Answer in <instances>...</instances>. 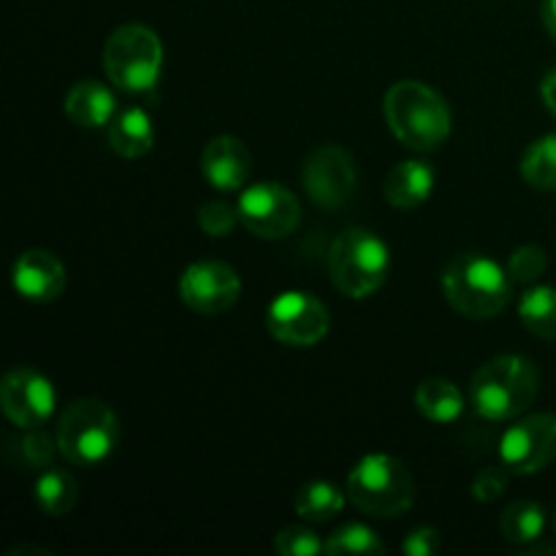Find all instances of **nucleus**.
<instances>
[{
  "instance_id": "nucleus-5",
  "label": "nucleus",
  "mask_w": 556,
  "mask_h": 556,
  "mask_svg": "<svg viewBox=\"0 0 556 556\" xmlns=\"http://www.w3.org/2000/svg\"><path fill=\"white\" fill-rule=\"evenodd\" d=\"M391 269L389 244L367 228H348L331 242L329 275L337 291L367 299L386 282Z\"/></svg>"
},
{
  "instance_id": "nucleus-18",
  "label": "nucleus",
  "mask_w": 556,
  "mask_h": 556,
  "mask_svg": "<svg viewBox=\"0 0 556 556\" xmlns=\"http://www.w3.org/2000/svg\"><path fill=\"white\" fill-rule=\"evenodd\" d=\"M106 139L119 157L136 161V157H144L155 144V125L144 109L128 106L114 114Z\"/></svg>"
},
{
  "instance_id": "nucleus-7",
  "label": "nucleus",
  "mask_w": 556,
  "mask_h": 556,
  "mask_svg": "<svg viewBox=\"0 0 556 556\" xmlns=\"http://www.w3.org/2000/svg\"><path fill=\"white\" fill-rule=\"evenodd\" d=\"M163 43L147 25H119L103 47V71L117 90L147 92L157 85Z\"/></svg>"
},
{
  "instance_id": "nucleus-33",
  "label": "nucleus",
  "mask_w": 556,
  "mask_h": 556,
  "mask_svg": "<svg viewBox=\"0 0 556 556\" xmlns=\"http://www.w3.org/2000/svg\"><path fill=\"white\" fill-rule=\"evenodd\" d=\"M541 16H543V25H546V30L552 33V38L556 41V0H543Z\"/></svg>"
},
{
  "instance_id": "nucleus-25",
  "label": "nucleus",
  "mask_w": 556,
  "mask_h": 556,
  "mask_svg": "<svg viewBox=\"0 0 556 556\" xmlns=\"http://www.w3.org/2000/svg\"><path fill=\"white\" fill-rule=\"evenodd\" d=\"M386 546L378 532L369 530L367 525H345L326 541V554L345 556V554H383Z\"/></svg>"
},
{
  "instance_id": "nucleus-22",
  "label": "nucleus",
  "mask_w": 556,
  "mask_h": 556,
  "mask_svg": "<svg viewBox=\"0 0 556 556\" xmlns=\"http://www.w3.org/2000/svg\"><path fill=\"white\" fill-rule=\"evenodd\" d=\"M519 318L541 340H556V288H530L519 302Z\"/></svg>"
},
{
  "instance_id": "nucleus-23",
  "label": "nucleus",
  "mask_w": 556,
  "mask_h": 556,
  "mask_svg": "<svg viewBox=\"0 0 556 556\" xmlns=\"http://www.w3.org/2000/svg\"><path fill=\"white\" fill-rule=\"evenodd\" d=\"M345 505V494L334 486V483L326 481H313L304 483L302 489L293 497V508L302 516L304 521H329Z\"/></svg>"
},
{
  "instance_id": "nucleus-19",
  "label": "nucleus",
  "mask_w": 556,
  "mask_h": 556,
  "mask_svg": "<svg viewBox=\"0 0 556 556\" xmlns=\"http://www.w3.org/2000/svg\"><path fill=\"white\" fill-rule=\"evenodd\" d=\"M416 407L427 421L454 424L465 410V396L451 380L427 378L416 389Z\"/></svg>"
},
{
  "instance_id": "nucleus-34",
  "label": "nucleus",
  "mask_w": 556,
  "mask_h": 556,
  "mask_svg": "<svg viewBox=\"0 0 556 556\" xmlns=\"http://www.w3.org/2000/svg\"><path fill=\"white\" fill-rule=\"evenodd\" d=\"M554 530H556V519H554Z\"/></svg>"
},
{
  "instance_id": "nucleus-12",
  "label": "nucleus",
  "mask_w": 556,
  "mask_h": 556,
  "mask_svg": "<svg viewBox=\"0 0 556 556\" xmlns=\"http://www.w3.org/2000/svg\"><path fill=\"white\" fill-rule=\"evenodd\" d=\"M58 394L47 375L30 367H14L0 380V410L14 427L36 429L52 418Z\"/></svg>"
},
{
  "instance_id": "nucleus-30",
  "label": "nucleus",
  "mask_w": 556,
  "mask_h": 556,
  "mask_svg": "<svg viewBox=\"0 0 556 556\" xmlns=\"http://www.w3.org/2000/svg\"><path fill=\"white\" fill-rule=\"evenodd\" d=\"M237 220L239 212L231 210L226 201H210L199 212V226L206 237H228Z\"/></svg>"
},
{
  "instance_id": "nucleus-13",
  "label": "nucleus",
  "mask_w": 556,
  "mask_h": 556,
  "mask_svg": "<svg viewBox=\"0 0 556 556\" xmlns=\"http://www.w3.org/2000/svg\"><path fill=\"white\" fill-rule=\"evenodd\" d=\"M242 293V280L223 261H195L179 277V299L193 313L217 315L231 309Z\"/></svg>"
},
{
  "instance_id": "nucleus-3",
  "label": "nucleus",
  "mask_w": 556,
  "mask_h": 556,
  "mask_svg": "<svg viewBox=\"0 0 556 556\" xmlns=\"http://www.w3.org/2000/svg\"><path fill=\"white\" fill-rule=\"evenodd\" d=\"M443 293L451 307L472 320H489L510 304L514 280L508 269L483 253H462L443 271Z\"/></svg>"
},
{
  "instance_id": "nucleus-1",
  "label": "nucleus",
  "mask_w": 556,
  "mask_h": 556,
  "mask_svg": "<svg viewBox=\"0 0 556 556\" xmlns=\"http://www.w3.org/2000/svg\"><path fill=\"white\" fill-rule=\"evenodd\" d=\"M383 114L391 134L416 152H432L451 136V109L438 90L416 79L389 87Z\"/></svg>"
},
{
  "instance_id": "nucleus-10",
  "label": "nucleus",
  "mask_w": 556,
  "mask_h": 556,
  "mask_svg": "<svg viewBox=\"0 0 556 556\" xmlns=\"http://www.w3.org/2000/svg\"><path fill=\"white\" fill-rule=\"evenodd\" d=\"M302 182L309 201L320 210H340L356 190V163L340 144H320L302 166Z\"/></svg>"
},
{
  "instance_id": "nucleus-29",
  "label": "nucleus",
  "mask_w": 556,
  "mask_h": 556,
  "mask_svg": "<svg viewBox=\"0 0 556 556\" xmlns=\"http://www.w3.org/2000/svg\"><path fill=\"white\" fill-rule=\"evenodd\" d=\"M510 476L514 472L508 470L505 465L500 467H483L481 472H478L476 478H472V497L478 500V503H494V500H500L505 494V489H508L510 483Z\"/></svg>"
},
{
  "instance_id": "nucleus-15",
  "label": "nucleus",
  "mask_w": 556,
  "mask_h": 556,
  "mask_svg": "<svg viewBox=\"0 0 556 556\" xmlns=\"http://www.w3.org/2000/svg\"><path fill=\"white\" fill-rule=\"evenodd\" d=\"M250 168H253V157L237 136H215L201 155V172H204L206 182L223 193L244 188Z\"/></svg>"
},
{
  "instance_id": "nucleus-20",
  "label": "nucleus",
  "mask_w": 556,
  "mask_h": 556,
  "mask_svg": "<svg viewBox=\"0 0 556 556\" xmlns=\"http://www.w3.org/2000/svg\"><path fill=\"white\" fill-rule=\"evenodd\" d=\"M76 500H79V483L71 472L49 467L36 478V505L41 508V514L52 516V519L68 516Z\"/></svg>"
},
{
  "instance_id": "nucleus-24",
  "label": "nucleus",
  "mask_w": 556,
  "mask_h": 556,
  "mask_svg": "<svg viewBox=\"0 0 556 556\" xmlns=\"http://www.w3.org/2000/svg\"><path fill=\"white\" fill-rule=\"evenodd\" d=\"M521 177L535 190H556V134L543 136L527 147L521 157Z\"/></svg>"
},
{
  "instance_id": "nucleus-27",
  "label": "nucleus",
  "mask_w": 556,
  "mask_h": 556,
  "mask_svg": "<svg viewBox=\"0 0 556 556\" xmlns=\"http://www.w3.org/2000/svg\"><path fill=\"white\" fill-rule=\"evenodd\" d=\"M275 552L282 556H315L326 552V543L307 527H286L277 532Z\"/></svg>"
},
{
  "instance_id": "nucleus-32",
  "label": "nucleus",
  "mask_w": 556,
  "mask_h": 556,
  "mask_svg": "<svg viewBox=\"0 0 556 556\" xmlns=\"http://www.w3.org/2000/svg\"><path fill=\"white\" fill-rule=\"evenodd\" d=\"M541 96H543V103L548 106V112H552L556 117V68L546 76V79H543Z\"/></svg>"
},
{
  "instance_id": "nucleus-4",
  "label": "nucleus",
  "mask_w": 556,
  "mask_h": 556,
  "mask_svg": "<svg viewBox=\"0 0 556 556\" xmlns=\"http://www.w3.org/2000/svg\"><path fill=\"white\" fill-rule=\"evenodd\" d=\"M348 500L375 519L402 516L416 500V483L405 462L389 454H369L348 476Z\"/></svg>"
},
{
  "instance_id": "nucleus-28",
  "label": "nucleus",
  "mask_w": 556,
  "mask_h": 556,
  "mask_svg": "<svg viewBox=\"0 0 556 556\" xmlns=\"http://www.w3.org/2000/svg\"><path fill=\"white\" fill-rule=\"evenodd\" d=\"M25 432L27 434L22 438V456H25L27 465L36 467V470H43V467L52 465L54 454L60 451L58 434H54V438H49L41 427L25 429Z\"/></svg>"
},
{
  "instance_id": "nucleus-9",
  "label": "nucleus",
  "mask_w": 556,
  "mask_h": 556,
  "mask_svg": "<svg viewBox=\"0 0 556 556\" xmlns=\"http://www.w3.org/2000/svg\"><path fill=\"white\" fill-rule=\"evenodd\" d=\"M329 309L307 291H286L266 309V329L282 345L309 348L329 334Z\"/></svg>"
},
{
  "instance_id": "nucleus-2",
  "label": "nucleus",
  "mask_w": 556,
  "mask_h": 556,
  "mask_svg": "<svg viewBox=\"0 0 556 556\" xmlns=\"http://www.w3.org/2000/svg\"><path fill=\"white\" fill-rule=\"evenodd\" d=\"M541 389V372L527 356L503 353L483 364L470 383V405L486 421H510L530 410Z\"/></svg>"
},
{
  "instance_id": "nucleus-6",
  "label": "nucleus",
  "mask_w": 556,
  "mask_h": 556,
  "mask_svg": "<svg viewBox=\"0 0 556 556\" xmlns=\"http://www.w3.org/2000/svg\"><path fill=\"white\" fill-rule=\"evenodd\" d=\"M60 454L79 467H96L114 454L119 443L117 413L101 400H76L58 421Z\"/></svg>"
},
{
  "instance_id": "nucleus-14",
  "label": "nucleus",
  "mask_w": 556,
  "mask_h": 556,
  "mask_svg": "<svg viewBox=\"0 0 556 556\" xmlns=\"http://www.w3.org/2000/svg\"><path fill=\"white\" fill-rule=\"evenodd\" d=\"M11 282L14 291L22 299L33 304H49L54 299L63 296L65 282H68V271L65 264L49 250H25L20 258L14 261L11 269Z\"/></svg>"
},
{
  "instance_id": "nucleus-11",
  "label": "nucleus",
  "mask_w": 556,
  "mask_h": 556,
  "mask_svg": "<svg viewBox=\"0 0 556 556\" xmlns=\"http://www.w3.org/2000/svg\"><path fill=\"white\" fill-rule=\"evenodd\" d=\"M556 459V416L535 413L514 427L505 429L500 438V462L514 476H535L546 470Z\"/></svg>"
},
{
  "instance_id": "nucleus-16",
  "label": "nucleus",
  "mask_w": 556,
  "mask_h": 556,
  "mask_svg": "<svg viewBox=\"0 0 556 556\" xmlns=\"http://www.w3.org/2000/svg\"><path fill=\"white\" fill-rule=\"evenodd\" d=\"M63 109L79 128H106L117 114V98L103 81L81 79L68 90Z\"/></svg>"
},
{
  "instance_id": "nucleus-8",
  "label": "nucleus",
  "mask_w": 556,
  "mask_h": 556,
  "mask_svg": "<svg viewBox=\"0 0 556 556\" xmlns=\"http://www.w3.org/2000/svg\"><path fill=\"white\" fill-rule=\"evenodd\" d=\"M239 223L248 228L253 237L261 239H286L296 231L302 220V206L299 199L288 188L277 182L250 185L239 195Z\"/></svg>"
},
{
  "instance_id": "nucleus-17",
  "label": "nucleus",
  "mask_w": 556,
  "mask_h": 556,
  "mask_svg": "<svg viewBox=\"0 0 556 556\" xmlns=\"http://www.w3.org/2000/svg\"><path fill=\"white\" fill-rule=\"evenodd\" d=\"M434 190V172L424 161H402L386 174L383 193L394 210H418Z\"/></svg>"
},
{
  "instance_id": "nucleus-26",
  "label": "nucleus",
  "mask_w": 556,
  "mask_h": 556,
  "mask_svg": "<svg viewBox=\"0 0 556 556\" xmlns=\"http://www.w3.org/2000/svg\"><path fill=\"white\" fill-rule=\"evenodd\" d=\"M548 258L546 250L538 248V244H525V248L514 250L508 261V275L514 282H521V286H530L538 277L546 271Z\"/></svg>"
},
{
  "instance_id": "nucleus-21",
  "label": "nucleus",
  "mask_w": 556,
  "mask_h": 556,
  "mask_svg": "<svg viewBox=\"0 0 556 556\" xmlns=\"http://www.w3.org/2000/svg\"><path fill=\"white\" fill-rule=\"evenodd\" d=\"M546 530V510L543 505L530 503V500H521V503L508 505V508L500 514V535L508 543H535L538 538Z\"/></svg>"
},
{
  "instance_id": "nucleus-31",
  "label": "nucleus",
  "mask_w": 556,
  "mask_h": 556,
  "mask_svg": "<svg viewBox=\"0 0 556 556\" xmlns=\"http://www.w3.org/2000/svg\"><path fill=\"white\" fill-rule=\"evenodd\" d=\"M440 548V532L434 527H418L402 543V552L407 556H432Z\"/></svg>"
}]
</instances>
